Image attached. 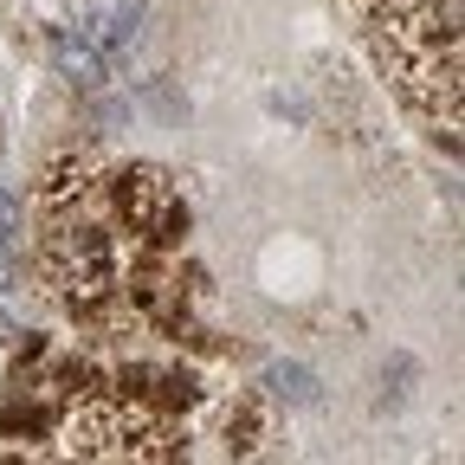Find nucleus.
Here are the masks:
<instances>
[{
    "instance_id": "1",
    "label": "nucleus",
    "mask_w": 465,
    "mask_h": 465,
    "mask_svg": "<svg viewBox=\"0 0 465 465\" xmlns=\"http://www.w3.org/2000/svg\"><path fill=\"white\" fill-rule=\"evenodd\" d=\"M45 278L58 284V298L72 311H97L124 265H116V240L104 232L97 207H78V213H45Z\"/></svg>"
},
{
    "instance_id": "2",
    "label": "nucleus",
    "mask_w": 465,
    "mask_h": 465,
    "mask_svg": "<svg viewBox=\"0 0 465 465\" xmlns=\"http://www.w3.org/2000/svg\"><path fill=\"white\" fill-rule=\"evenodd\" d=\"M104 188H110L116 220H124L143 246H174V240L188 232V201H182V188H174L162 168L130 162V168H116Z\"/></svg>"
},
{
    "instance_id": "3",
    "label": "nucleus",
    "mask_w": 465,
    "mask_h": 465,
    "mask_svg": "<svg viewBox=\"0 0 465 465\" xmlns=\"http://www.w3.org/2000/svg\"><path fill=\"white\" fill-rule=\"evenodd\" d=\"M84 33H91V45L110 58V65H124V52L143 39V7H136V0H110V7H97L84 20Z\"/></svg>"
},
{
    "instance_id": "4",
    "label": "nucleus",
    "mask_w": 465,
    "mask_h": 465,
    "mask_svg": "<svg viewBox=\"0 0 465 465\" xmlns=\"http://www.w3.org/2000/svg\"><path fill=\"white\" fill-rule=\"evenodd\" d=\"M52 58H58V72H65L72 84H84V91H97V84L116 72L110 58L91 45V33H84V26H65V33H58V39H52Z\"/></svg>"
},
{
    "instance_id": "5",
    "label": "nucleus",
    "mask_w": 465,
    "mask_h": 465,
    "mask_svg": "<svg viewBox=\"0 0 465 465\" xmlns=\"http://www.w3.org/2000/svg\"><path fill=\"white\" fill-rule=\"evenodd\" d=\"M272 388L291 394V401H317V375H311V369H284V362H278V369H272Z\"/></svg>"
},
{
    "instance_id": "6",
    "label": "nucleus",
    "mask_w": 465,
    "mask_h": 465,
    "mask_svg": "<svg viewBox=\"0 0 465 465\" xmlns=\"http://www.w3.org/2000/svg\"><path fill=\"white\" fill-rule=\"evenodd\" d=\"M14 278H20V265H14V240H0V298L14 291Z\"/></svg>"
},
{
    "instance_id": "7",
    "label": "nucleus",
    "mask_w": 465,
    "mask_h": 465,
    "mask_svg": "<svg viewBox=\"0 0 465 465\" xmlns=\"http://www.w3.org/2000/svg\"><path fill=\"white\" fill-rule=\"evenodd\" d=\"M14 226H20V207H14L7 194H0V240H14Z\"/></svg>"
},
{
    "instance_id": "8",
    "label": "nucleus",
    "mask_w": 465,
    "mask_h": 465,
    "mask_svg": "<svg viewBox=\"0 0 465 465\" xmlns=\"http://www.w3.org/2000/svg\"><path fill=\"white\" fill-rule=\"evenodd\" d=\"M0 342H20V317L7 311V298H0Z\"/></svg>"
}]
</instances>
